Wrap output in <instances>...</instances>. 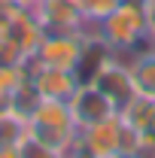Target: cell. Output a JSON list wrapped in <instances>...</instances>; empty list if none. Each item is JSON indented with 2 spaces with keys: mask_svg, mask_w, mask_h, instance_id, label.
Instances as JSON below:
<instances>
[{
  "mask_svg": "<svg viewBox=\"0 0 155 158\" xmlns=\"http://www.w3.org/2000/svg\"><path fill=\"white\" fill-rule=\"evenodd\" d=\"M122 58L128 61L134 94L137 98H146V100H155V49L131 52V55H122Z\"/></svg>",
  "mask_w": 155,
  "mask_h": 158,
  "instance_id": "8",
  "label": "cell"
},
{
  "mask_svg": "<svg viewBox=\"0 0 155 158\" xmlns=\"http://www.w3.org/2000/svg\"><path fill=\"white\" fill-rule=\"evenodd\" d=\"M119 3H122V0H88V6L82 9L85 24H100L110 12H116V9H119Z\"/></svg>",
  "mask_w": 155,
  "mask_h": 158,
  "instance_id": "12",
  "label": "cell"
},
{
  "mask_svg": "<svg viewBox=\"0 0 155 158\" xmlns=\"http://www.w3.org/2000/svg\"><path fill=\"white\" fill-rule=\"evenodd\" d=\"M119 140H122V116L113 113L103 122H94L88 128H79V137L73 143V155L119 158Z\"/></svg>",
  "mask_w": 155,
  "mask_h": 158,
  "instance_id": "2",
  "label": "cell"
},
{
  "mask_svg": "<svg viewBox=\"0 0 155 158\" xmlns=\"http://www.w3.org/2000/svg\"><path fill=\"white\" fill-rule=\"evenodd\" d=\"M152 106H155V100H146V98H137L134 94V98L119 110V116H122L125 125H131L137 131H146L149 122H152Z\"/></svg>",
  "mask_w": 155,
  "mask_h": 158,
  "instance_id": "10",
  "label": "cell"
},
{
  "mask_svg": "<svg viewBox=\"0 0 155 158\" xmlns=\"http://www.w3.org/2000/svg\"><path fill=\"white\" fill-rule=\"evenodd\" d=\"M88 82H94L97 88L107 94V98L116 103V110H122L128 100L134 98V82H131V70H128V61L122 58V55H110V58L103 61L100 67H97V73Z\"/></svg>",
  "mask_w": 155,
  "mask_h": 158,
  "instance_id": "5",
  "label": "cell"
},
{
  "mask_svg": "<svg viewBox=\"0 0 155 158\" xmlns=\"http://www.w3.org/2000/svg\"><path fill=\"white\" fill-rule=\"evenodd\" d=\"M70 3H73V6H76L79 12H82V9H85V6H88V0H70Z\"/></svg>",
  "mask_w": 155,
  "mask_h": 158,
  "instance_id": "14",
  "label": "cell"
},
{
  "mask_svg": "<svg viewBox=\"0 0 155 158\" xmlns=\"http://www.w3.org/2000/svg\"><path fill=\"white\" fill-rule=\"evenodd\" d=\"M9 3H12V6H21V9H34L40 0H9Z\"/></svg>",
  "mask_w": 155,
  "mask_h": 158,
  "instance_id": "13",
  "label": "cell"
},
{
  "mask_svg": "<svg viewBox=\"0 0 155 158\" xmlns=\"http://www.w3.org/2000/svg\"><path fill=\"white\" fill-rule=\"evenodd\" d=\"M0 146H3V131H0Z\"/></svg>",
  "mask_w": 155,
  "mask_h": 158,
  "instance_id": "17",
  "label": "cell"
},
{
  "mask_svg": "<svg viewBox=\"0 0 155 158\" xmlns=\"http://www.w3.org/2000/svg\"><path fill=\"white\" fill-rule=\"evenodd\" d=\"M85 27L82 31H46V37H43L34 58L40 64H49V67L76 70L79 58H82V46H85Z\"/></svg>",
  "mask_w": 155,
  "mask_h": 158,
  "instance_id": "3",
  "label": "cell"
},
{
  "mask_svg": "<svg viewBox=\"0 0 155 158\" xmlns=\"http://www.w3.org/2000/svg\"><path fill=\"white\" fill-rule=\"evenodd\" d=\"M31 125H43V128H76L73 122V110H70V100L61 98H40L37 110L31 113Z\"/></svg>",
  "mask_w": 155,
  "mask_h": 158,
  "instance_id": "9",
  "label": "cell"
},
{
  "mask_svg": "<svg viewBox=\"0 0 155 158\" xmlns=\"http://www.w3.org/2000/svg\"><path fill=\"white\" fill-rule=\"evenodd\" d=\"M24 64H27V79H31V85L40 91V98H61V100H70V94L76 91V85L82 82V79L76 76V70L40 64L34 55H31V58H24Z\"/></svg>",
  "mask_w": 155,
  "mask_h": 158,
  "instance_id": "4",
  "label": "cell"
},
{
  "mask_svg": "<svg viewBox=\"0 0 155 158\" xmlns=\"http://www.w3.org/2000/svg\"><path fill=\"white\" fill-rule=\"evenodd\" d=\"M6 3H9V0H0V6H6Z\"/></svg>",
  "mask_w": 155,
  "mask_h": 158,
  "instance_id": "16",
  "label": "cell"
},
{
  "mask_svg": "<svg viewBox=\"0 0 155 158\" xmlns=\"http://www.w3.org/2000/svg\"><path fill=\"white\" fill-rule=\"evenodd\" d=\"M34 15L46 31H82L85 15L70 0H40L34 6Z\"/></svg>",
  "mask_w": 155,
  "mask_h": 158,
  "instance_id": "7",
  "label": "cell"
},
{
  "mask_svg": "<svg viewBox=\"0 0 155 158\" xmlns=\"http://www.w3.org/2000/svg\"><path fill=\"white\" fill-rule=\"evenodd\" d=\"M97 34L110 43V49L119 55H128L140 49V43L149 31V6L143 0H122L116 12H110L107 19L94 24Z\"/></svg>",
  "mask_w": 155,
  "mask_h": 158,
  "instance_id": "1",
  "label": "cell"
},
{
  "mask_svg": "<svg viewBox=\"0 0 155 158\" xmlns=\"http://www.w3.org/2000/svg\"><path fill=\"white\" fill-rule=\"evenodd\" d=\"M143 3H146V6H149V9H152V6H155V0H143Z\"/></svg>",
  "mask_w": 155,
  "mask_h": 158,
  "instance_id": "15",
  "label": "cell"
},
{
  "mask_svg": "<svg viewBox=\"0 0 155 158\" xmlns=\"http://www.w3.org/2000/svg\"><path fill=\"white\" fill-rule=\"evenodd\" d=\"M70 110H73L76 128H88V125L103 122L107 116L119 113L116 103L107 98L94 82H79V85H76V91L70 94Z\"/></svg>",
  "mask_w": 155,
  "mask_h": 158,
  "instance_id": "6",
  "label": "cell"
},
{
  "mask_svg": "<svg viewBox=\"0 0 155 158\" xmlns=\"http://www.w3.org/2000/svg\"><path fill=\"white\" fill-rule=\"evenodd\" d=\"M27 82V64H0V98H9L19 85Z\"/></svg>",
  "mask_w": 155,
  "mask_h": 158,
  "instance_id": "11",
  "label": "cell"
}]
</instances>
